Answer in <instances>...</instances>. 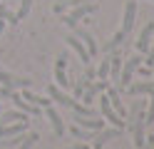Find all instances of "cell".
I'll return each instance as SVG.
<instances>
[{
	"label": "cell",
	"mask_w": 154,
	"mask_h": 149,
	"mask_svg": "<svg viewBox=\"0 0 154 149\" xmlns=\"http://www.w3.org/2000/svg\"><path fill=\"white\" fill-rule=\"evenodd\" d=\"M134 17H137V3L134 0H127L124 3V15H122V33H127L129 35V30H132V25H134Z\"/></svg>",
	"instance_id": "30bf717a"
},
{
	"label": "cell",
	"mask_w": 154,
	"mask_h": 149,
	"mask_svg": "<svg viewBox=\"0 0 154 149\" xmlns=\"http://www.w3.org/2000/svg\"><path fill=\"white\" fill-rule=\"evenodd\" d=\"M37 139H40V137H37L35 132H30V134H25V137H23V142H20V149H32V144L37 142Z\"/></svg>",
	"instance_id": "484cf974"
},
{
	"label": "cell",
	"mask_w": 154,
	"mask_h": 149,
	"mask_svg": "<svg viewBox=\"0 0 154 149\" xmlns=\"http://www.w3.org/2000/svg\"><path fill=\"white\" fill-rule=\"evenodd\" d=\"M119 70H122V52H112L109 55V85H117Z\"/></svg>",
	"instance_id": "5bb4252c"
},
{
	"label": "cell",
	"mask_w": 154,
	"mask_h": 149,
	"mask_svg": "<svg viewBox=\"0 0 154 149\" xmlns=\"http://www.w3.org/2000/svg\"><path fill=\"white\" fill-rule=\"evenodd\" d=\"M67 149H90V147H87V144L82 142V144H72V147H67Z\"/></svg>",
	"instance_id": "f1b7e54d"
},
{
	"label": "cell",
	"mask_w": 154,
	"mask_h": 149,
	"mask_svg": "<svg viewBox=\"0 0 154 149\" xmlns=\"http://www.w3.org/2000/svg\"><path fill=\"white\" fill-rule=\"evenodd\" d=\"M92 77H94V72H92V67L87 65V72H85V77L80 79V82H75V89H72V97H75V99H80V95L92 85Z\"/></svg>",
	"instance_id": "d6986e66"
},
{
	"label": "cell",
	"mask_w": 154,
	"mask_h": 149,
	"mask_svg": "<svg viewBox=\"0 0 154 149\" xmlns=\"http://www.w3.org/2000/svg\"><path fill=\"white\" fill-rule=\"evenodd\" d=\"M92 13H97V3H82V5H77L72 13L62 20V23H65L67 27H77L82 17H87V15H92Z\"/></svg>",
	"instance_id": "3957f363"
},
{
	"label": "cell",
	"mask_w": 154,
	"mask_h": 149,
	"mask_svg": "<svg viewBox=\"0 0 154 149\" xmlns=\"http://www.w3.org/2000/svg\"><path fill=\"white\" fill-rule=\"evenodd\" d=\"M70 134L75 137V139H82V142H92L94 139V132H90V129H82V127H70Z\"/></svg>",
	"instance_id": "cb8c5ba5"
},
{
	"label": "cell",
	"mask_w": 154,
	"mask_h": 149,
	"mask_svg": "<svg viewBox=\"0 0 154 149\" xmlns=\"http://www.w3.org/2000/svg\"><path fill=\"white\" fill-rule=\"evenodd\" d=\"M27 129V119L25 122H13V124H0V137H15V134H23Z\"/></svg>",
	"instance_id": "ac0fdd59"
},
{
	"label": "cell",
	"mask_w": 154,
	"mask_h": 149,
	"mask_svg": "<svg viewBox=\"0 0 154 149\" xmlns=\"http://www.w3.org/2000/svg\"><path fill=\"white\" fill-rule=\"evenodd\" d=\"M75 124L82 127V129H90V132H100V129H104V119H92V117H75Z\"/></svg>",
	"instance_id": "2e32d148"
},
{
	"label": "cell",
	"mask_w": 154,
	"mask_h": 149,
	"mask_svg": "<svg viewBox=\"0 0 154 149\" xmlns=\"http://www.w3.org/2000/svg\"><path fill=\"white\" fill-rule=\"evenodd\" d=\"M104 95H107V99H109V104H112V109H114V112H117L122 119L127 117V107L122 104V92H119L117 87H112V85H109L107 89H104Z\"/></svg>",
	"instance_id": "8992f818"
},
{
	"label": "cell",
	"mask_w": 154,
	"mask_h": 149,
	"mask_svg": "<svg viewBox=\"0 0 154 149\" xmlns=\"http://www.w3.org/2000/svg\"><path fill=\"white\" fill-rule=\"evenodd\" d=\"M65 40H67V45H70L75 52L80 55V60H82V65H85V67H87V65H92V57H90L87 47L82 45V40H80V37H77V35H70V37H65Z\"/></svg>",
	"instance_id": "7c38bea8"
},
{
	"label": "cell",
	"mask_w": 154,
	"mask_h": 149,
	"mask_svg": "<svg viewBox=\"0 0 154 149\" xmlns=\"http://www.w3.org/2000/svg\"><path fill=\"white\" fill-rule=\"evenodd\" d=\"M109 87V82H107V79H100V82H92L87 89H85V92L80 95L82 97V104H90L92 102V99H97L102 92H104V89H107Z\"/></svg>",
	"instance_id": "ba28073f"
},
{
	"label": "cell",
	"mask_w": 154,
	"mask_h": 149,
	"mask_svg": "<svg viewBox=\"0 0 154 149\" xmlns=\"http://www.w3.org/2000/svg\"><path fill=\"white\" fill-rule=\"evenodd\" d=\"M65 65H67V55L62 52L60 57H57V62H55V85L60 87V89H67V87H70V79L65 77Z\"/></svg>",
	"instance_id": "8fae6325"
},
{
	"label": "cell",
	"mask_w": 154,
	"mask_h": 149,
	"mask_svg": "<svg viewBox=\"0 0 154 149\" xmlns=\"http://www.w3.org/2000/svg\"><path fill=\"white\" fill-rule=\"evenodd\" d=\"M152 33H154V23H147V25H144V30L139 33L137 42H134V47H137V52L147 55V50L152 47Z\"/></svg>",
	"instance_id": "9c48e42d"
},
{
	"label": "cell",
	"mask_w": 154,
	"mask_h": 149,
	"mask_svg": "<svg viewBox=\"0 0 154 149\" xmlns=\"http://www.w3.org/2000/svg\"><path fill=\"white\" fill-rule=\"evenodd\" d=\"M45 117L50 119V124H52V132H55L57 137H62V134H65V124H62V117L57 114V109H55L52 104H47V107H45Z\"/></svg>",
	"instance_id": "4fadbf2b"
},
{
	"label": "cell",
	"mask_w": 154,
	"mask_h": 149,
	"mask_svg": "<svg viewBox=\"0 0 154 149\" xmlns=\"http://www.w3.org/2000/svg\"><path fill=\"white\" fill-rule=\"evenodd\" d=\"M152 3H154V0H152Z\"/></svg>",
	"instance_id": "f546056e"
},
{
	"label": "cell",
	"mask_w": 154,
	"mask_h": 149,
	"mask_svg": "<svg viewBox=\"0 0 154 149\" xmlns=\"http://www.w3.org/2000/svg\"><path fill=\"white\" fill-rule=\"evenodd\" d=\"M20 97H23V99H27V102H30V104H35V107H40V109H42V107H47V104L52 102V99H42V97H37V95H32V92H30V89H27V87L23 89V95H20Z\"/></svg>",
	"instance_id": "603a6c76"
},
{
	"label": "cell",
	"mask_w": 154,
	"mask_h": 149,
	"mask_svg": "<svg viewBox=\"0 0 154 149\" xmlns=\"http://www.w3.org/2000/svg\"><path fill=\"white\" fill-rule=\"evenodd\" d=\"M132 117H134V122H132L134 147L142 149V147H144V139H147V134H144V129H147V122H144V104H142V107H134V109H132Z\"/></svg>",
	"instance_id": "7a4b0ae2"
},
{
	"label": "cell",
	"mask_w": 154,
	"mask_h": 149,
	"mask_svg": "<svg viewBox=\"0 0 154 149\" xmlns=\"http://www.w3.org/2000/svg\"><path fill=\"white\" fill-rule=\"evenodd\" d=\"M124 37H127V33L117 30V33H114V37L109 40V42H104V45H102V52H112V50H117V47L124 42Z\"/></svg>",
	"instance_id": "7402d4cb"
},
{
	"label": "cell",
	"mask_w": 154,
	"mask_h": 149,
	"mask_svg": "<svg viewBox=\"0 0 154 149\" xmlns=\"http://www.w3.org/2000/svg\"><path fill=\"white\" fill-rule=\"evenodd\" d=\"M0 85L8 87V89H25V87L32 85V79H27V77H15V75L5 72V70L0 67Z\"/></svg>",
	"instance_id": "5b68a950"
},
{
	"label": "cell",
	"mask_w": 154,
	"mask_h": 149,
	"mask_svg": "<svg viewBox=\"0 0 154 149\" xmlns=\"http://www.w3.org/2000/svg\"><path fill=\"white\" fill-rule=\"evenodd\" d=\"M13 102H15V107L17 109H20V112H25V114H40V107H35V104H30V102H27V99H23L20 95H17V89H15V92H13Z\"/></svg>",
	"instance_id": "e0dca14e"
},
{
	"label": "cell",
	"mask_w": 154,
	"mask_h": 149,
	"mask_svg": "<svg viewBox=\"0 0 154 149\" xmlns=\"http://www.w3.org/2000/svg\"><path fill=\"white\" fill-rule=\"evenodd\" d=\"M139 65H142V57H139V55L127 57V60H124V65H122V70H119V79H117V85H112V87H117L119 92H122V89H127V85L132 82L134 70H137Z\"/></svg>",
	"instance_id": "6da1fadb"
},
{
	"label": "cell",
	"mask_w": 154,
	"mask_h": 149,
	"mask_svg": "<svg viewBox=\"0 0 154 149\" xmlns=\"http://www.w3.org/2000/svg\"><path fill=\"white\" fill-rule=\"evenodd\" d=\"M75 30H77V37H80L82 42H85V47H87V52H90V57H94V55L100 52V47H97V42H94V37H92V35L87 33V30H82L80 25H77Z\"/></svg>",
	"instance_id": "9a60e30c"
},
{
	"label": "cell",
	"mask_w": 154,
	"mask_h": 149,
	"mask_svg": "<svg viewBox=\"0 0 154 149\" xmlns=\"http://www.w3.org/2000/svg\"><path fill=\"white\" fill-rule=\"evenodd\" d=\"M102 117L107 119V122H109L112 127L122 129V132L127 129V122H124V119H122V117H119V114L112 109V104H109V99H107V95H104V92H102Z\"/></svg>",
	"instance_id": "277c9868"
},
{
	"label": "cell",
	"mask_w": 154,
	"mask_h": 149,
	"mask_svg": "<svg viewBox=\"0 0 154 149\" xmlns=\"http://www.w3.org/2000/svg\"><path fill=\"white\" fill-rule=\"evenodd\" d=\"M30 3H32V0H23V3H20V10H17V15H15V20H23L27 13H30Z\"/></svg>",
	"instance_id": "4316f807"
},
{
	"label": "cell",
	"mask_w": 154,
	"mask_h": 149,
	"mask_svg": "<svg viewBox=\"0 0 154 149\" xmlns=\"http://www.w3.org/2000/svg\"><path fill=\"white\" fill-rule=\"evenodd\" d=\"M97 77H100V79H107V82H109V57H107V60H102V65L97 67Z\"/></svg>",
	"instance_id": "d4e9b609"
},
{
	"label": "cell",
	"mask_w": 154,
	"mask_h": 149,
	"mask_svg": "<svg viewBox=\"0 0 154 149\" xmlns=\"http://www.w3.org/2000/svg\"><path fill=\"white\" fill-rule=\"evenodd\" d=\"M127 92L129 95H152L154 92V82H129Z\"/></svg>",
	"instance_id": "ffe728a7"
},
{
	"label": "cell",
	"mask_w": 154,
	"mask_h": 149,
	"mask_svg": "<svg viewBox=\"0 0 154 149\" xmlns=\"http://www.w3.org/2000/svg\"><path fill=\"white\" fill-rule=\"evenodd\" d=\"M27 114L25 112H0V124H13V122H25Z\"/></svg>",
	"instance_id": "44dd1931"
},
{
	"label": "cell",
	"mask_w": 154,
	"mask_h": 149,
	"mask_svg": "<svg viewBox=\"0 0 154 149\" xmlns=\"http://www.w3.org/2000/svg\"><path fill=\"white\" fill-rule=\"evenodd\" d=\"M144 62H147V67H152V65H154V47H149V50H147V60H144Z\"/></svg>",
	"instance_id": "83f0119b"
},
{
	"label": "cell",
	"mask_w": 154,
	"mask_h": 149,
	"mask_svg": "<svg viewBox=\"0 0 154 149\" xmlns=\"http://www.w3.org/2000/svg\"><path fill=\"white\" fill-rule=\"evenodd\" d=\"M119 134H122V129H117V127H112V129H100V132L94 134V139H92V149H102L107 142L117 139Z\"/></svg>",
	"instance_id": "52a82bcc"
}]
</instances>
